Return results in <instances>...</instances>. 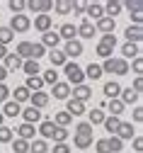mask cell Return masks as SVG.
<instances>
[{
    "label": "cell",
    "mask_w": 143,
    "mask_h": 153,
    "mask_svg": "<svg viewBox=\"0 0 143 153\" xmlns=\"http://www.w3.org/2000/svg\"><path fill=\"white\" fill-rule=\"evenodd\" d=\"M29 102H32V107H36V109H44V107L49 105V92H32V95H29Z\"/></svg>",
    "instance_id": "17"
},
{
    "label": "cell",
    "mask_w": 143,
    "mask_h": 153,
    "mask_svg": "<svg viewBox=\"0 0 143 153\" xmlns=\"http://www.w3.org/2000/svg\"><path fill=\"white\" fill-rule=\"evenodd\" d=\"M119 153H124V151H119Z\"/></svg>",
    "instance_id": "64"
},
{
    "label": "cell",
    "mask_w": 143,
    "mask_h": 153,
    "mask_svg": "<svg viewBox=\"0 0 143 153\" xmlns=\"http://www.w3.org/2000/svg\"><path fill=\"white\" fill-rule=\"evenodd\" d=\"M133 122H143V109L141 107H133Z\"/></svg>",
    "instance_id": "58"
},
{
    "label": "cell",
    "mask_w": 143,
    "mask_h": 153,
    "mask_svg": "<svg viewBox=\"0 0 143 153\" xmlns=\"http://www.w3.org/2000/svg\"><path fill=\"white\" fill-rule=\"evenodd\" d=\"M3 61H5V71H17V68H22V59H19L17 53H7Z\"/></svg>",
    "instance_id": "27"
},
{
    "label": "cell",
    "mask_w": 143,
    "mask_h": 153,
    "mask_svg": "<svg viewBox=\"0 0 143 153\" xmlns=\"http://www.w3.org/2000/svg\"><path fill=\"white\" fill-rule=\"evenodd\" d=\"M85 12H87L90 22L92 20H102V17H104V5L102 3H90V5H85Z\"/></svg>",
    "instance_id": "12"
},
{
    "label": "cell",
    "mask_w": 143,
    "mask_h": 153,
    "mask_svg": "<svg viewBox=\"0 0 143 153\" xmlns=\"http://www.w3.org/2000/svg\"><path fill=\"white\" fill-rule=\"evenodd\" d=\"M107 143H109V151H112V153H119V151H121V146H124V141H119L116 136H109V139H107Z\"/></svg>",
    "instance_id": "47"
},
{
    "label": "cell",
    "mask_w": 143,
    "mask_h": 153,
    "mask_svg": "<svg viewBox=\"0 0 143 153\" xmlns=\"http://www.w3.org/2000/svg\"><path fill=\"white\" fill-rule=\"evenodd\" d=\"M7 7H10V12H12V15H22L24 3H22V0H10V3H7Z\"/></svg>",
    "instance_id": "45"
},
{
    "label": "cell",
    "mask_w": 143,
    "mask_h": 153,
    "mask_svg": "<svg viewBox=\"0 0 143 153\" xmlns=\"http://www.w3.org/2000/svg\"><path fill=\"white\" fill-rule=\"evenodd\" d=\"M70 92H73V100L83 102V105H85V102H87V100L92 97V90H90V88H87L85 83H83V85H75V88H73Z\"/></svg>",
    "instance_id": "9"
},
{
    "label": "cell",
    "mask_w": 143,
    "mask_h": 153,
    "mask_svg": "<svg viewBox=\"0 0 143 153\" xmlns=\"http://www.w3.org/2000/svg\"><path fill=\"white\" fill-rule=\"evenodd\" d=\"M131 90H133V92H138V95H141V90H143V80H141V75H138V78H136V80H133V88H131Z\"/></svg>",
    "instance_id": "57"
},
{
    "label": "cell",
    "mask_w": 143,
    "mask_h": 153,
    "mask_svg": "<svg viewBox=\"0 0 143 153\" xmlns=\"http://www.w3.org/2000/svg\"><path fill=\"white\" fill-rule=\"evenodd\" d=\"M12 139H15L12 129H10V126H5V124H0V143H10Z\"/></svg>",
    "instance_id": "41"
},
{
    "label": "cell",
    "mask_w": 143,
    "mask_h": 153,
    "mask_svg": "<svg viewBox=\"0 0 143 153\" xmlns=\"http://www.w3.org/2000/svg\"><path fill=\"white\" fill-rule=\"evenodd\" d=\"M97 56H102V59H112V49H107V46L97 44Z\"/></svg>",
    "instance_id": "52"
},
{
    "label": "cell",
    "mask_w": 143,
    "mask_h": 153,
    "mask_svg": "<svg viewBox=\"0 0 143 153\" xmlns=\"http://www.w3.org/2000/svg\"><path fill=\"white\" fill-rule=\"evenodd\" d=\"M124 36H126V44H141V39H143V29L129 25L126 32H124Z\"/></svg>",
    "instance_id": "15"
},
{
    "label": "cell",
    "mask_w": 143,
    "mask_h": 153,
    "mask_svg": "<svg viewBox=\"0 0 143 153\" xmlns=\"http://www.w3.org/2000/svg\"><path fill=\"white\" fill-rule=\"evenodd\" d=\"M29 90L24 88V85H19V88H15V92H12V102H17V105H22V102H27L29 100Z\"/></svg>",
    "instance_id": "30"
},
{
    "label": "cell",
    "mask_w": 143,
    "mask_h": 153,
    "mask_svg": "<svg viewBox=\"0 0 143 153\" xmlns=\"http://www.w3.org/2000/svg\"><path fill=\"white\" fill-rule=\"evenodd\" d=\"M95 29H97V32H102V34H114V29H116V22L112 20V17H102V20H97Z\"/></svg>",
    "instance_id": "13"
},
{
    "label": "cell",
    "mask_w": 143,
    "mask_h": 153,
    "mask_svg": "<svg viewBox=\"0 0 143 153\" xmlns=\"http://www.w3.org/2000/svg\"><path fill=\"white\" fill-rule=\"evenodd\" d=\"M51 88H53V97H56V100H68V97H70V85H68V83H61V80H58V83L51 85Z\"/></svg>",
    "instance_id": "19"
},
{
    "label": "cell",
    "mask_w": 143,
    "mask_h": 153,
    "mask_svg": "<svg viewBox=\"0 0 143 153\" xmlns=\"http://www.w3.org/2000/svg\"><path fill=\"white\" fill-rule=\"evenodd\" d=\"M51 25H53V20H51V15H36L34 17V27L39 29V32H49L51 29Z\"/></svg>",
    "instance_id": "18"
},
{
    "label": "cell",
    "mask_w": 143,
    "mask_h": 153,
    "mask_svg": "<svg viewBox=\"0 0 143 153\" xmlns=\"http://www.w3.org/2000/svg\"><path fill=\"white\" fill-rule=\"evenodd\" d=\"M34 134H36V129H34V124H19V129H17V139H24V141H34Z\"/></svg>",
    "instance_id": "20"
},
{
    "label": "cell",
    "mask_w": 143,
    "mask_h": 153,
    "mask_svg": "<svg viewBox=\"0 0 143 153\" xmlns=\"http://www.w3.org/2000/svg\"><path fill=\"white\" fill-rule=\"evenodd\" d=\"M66 112L70 114V117H80V114H85V105L78 102V100H73V97H68L66 100Z\"/></svg>",
    "instance_id": "14"
},
{
    "label": "cell",
    "mask_w": 143,
    "mask_h": 153,
    "mask_svg": "<svg viewBox=\"0 0 143 153\" xmlns=\"http://www.w3.org/2000/svg\"><path fill=\"white\" fill-rule=\"evenodd\" d=\"M15 53H17L22 61H29V59H32V42H19Z\"/></svg>",
    "instance_id": "26"
},
{
    "label": "cell",
    "mask_w": 143,
    "mask_h": 153,
    "mask_svg": "<svg viewBox=\"0 0 143 153\" xmlns=\"http://www.w3.org/2000/svg\"><path fill=\"white\" fill-rule=\"evenodd\" d=\"M75 29H78V36H80V39H92V34L97 32V29H95V22H90V20H83Z\"/></svg>",
    "instance_id": "11"
},
{
    "label": "cell",
    "mask_w": 143,
    "mask_h": 153,
    "mask_svg": "<svg viewBox=\"0 0 143 153\" xmlns=\"http://www.w3.org/2000/svg\"><path fill=\"white\" fill-rule=\"evenodd\" d=\"M56 34L61 36V39H66V42L78 39V29H75V25H70V22H63V25L56 29Z\"/></svg>",
    "instance_id": "7"
},
{
    "label": "cell",
    "mask_w": 143,
    "mask_h": 153,
    "mask_svg": "<svg viewBox=\"0 0 143 153\" xmlns=\"http://www.w3.org/2000/svg\"><path fill=\"white\" fill-rule=\"evenodd\" d=\"M0 124H3V112H0Z\"/></svg>",
    "instance_id": "62"
},
{
    "label": "cell",
    "mask_w": 143,
    "mask_h": 153,
    "mask_svg": "<svg viewBox=\"0 0 143 153\" xmlns=\"http://www.w3.org/2000/svg\"><path fill=\"white\" fill-rule=\"evenodd\" d=\"M61 51L66 53V59H78V56H83V42L80 39H70V42H66V46Z\"/></svg>",
    "instance_id": "3"
},
{
    "label": "cell",
    "mask_w": 143,
    "mask_h": 153,
    "mask_svg": "<svg viewBox=\"0 0 143 153\" xmlns=\"http://www.w3.org/2000/svg\"><path fill=\"white\" fill-rule=\"evenodd\" d=\"M49 59H51V68H58V66H66L68 59H66V53L61 51V49H51L49 53Z\"/></svg>",
    "instance_id": "21"
},
{
    "label": "cell",
    "mask_w": 143,
    "mask_h": 153,
    "mask_svg": "<svg viewBox=\"0 0 143 153\" xmlns=\"http://www.w3.org/2000/svg\"><path fill=\"white\" fill-rule=\"evenodd\" d=\"M85 78H90V80H97V78H102V68H99V63H90L85 71Z\"/></svg>",
    "instance_id": "34"
},
{
    "label": "cell",
    "mask_w": 143,
    "mask_h": 153,
    "mask_svg": "<svg viewBox=\"0 0 143 153\" xmlns=\"http://www.w3.org/2000/svg\"><path fill=\"white\" fill-rule=\"evenodd\" d=\"M12 39H15V32H12L10 27H0V44H3V46H7Z\"/></svg>",
    "instance_id": "38"
},
{
    "label": "cell",
    "mask_w": 143,
    "mask_h": 153,
    "mask_svg": "<svg viewBox=\"0 0 143 153\" xmlns=\"http://www.w3.org/2000/svg\"><path fill=\"white\" fill-rule=\"evenodd\" d=\"M133 151H138V153L143 151V139H141V136H136V139H133Z\"/></svg>",
    "instance_id": "59"
},
{
    "label": "cell",
    "mask_w": 143,
    "mask_h": 153,
    "mask_svg": "<svg viewBox=\"0 0 143 153\" xmlns=\"http://www.w3.org/2000/svg\"><path fill=\"white\" fill-rule=\"evenodd\" d=\"M24 7H29L36 15H49V10L53 7V3H49V0H29V3H24Z\"/></svg>",
    "instance_id": "5"
},
{
    "label": "cell",
    "mask_w": 143,
    "mask_h": 153,
    "mask_svg": "<svg viewBox=\"0 0 143 153\" xmlns=\"http://www.w3.org/2000/svg\"><path fill=\"white\" fill-rule=\"evenodd\" d=\"M95 151H97V153H112V151H109L107 139H99V141H95Z\"/></svg>",
    "instance_id": "50"
},
{
    "label": "cell",
    "mask_w": 143,
    "mask_h": 153,
    "mask_svg": "<svg viewBox=\"0 0 143 153\" xmlns=\"http://www.w3.org/2000/svg\"><path fill=\"white\" fill-rule=\"evenodd\" d=\"M107 107H109V114H112V117H119V114L124 112V102H121L119 97H116V100H109Z\"/></svg>",
    "instance_id": "36"
},
{
    "label": "cell",
    "mask_w": 143,
    "mask_h": 153,
    "mask_svg": "<svg viewBox=\"0 0 143 153\" xmlns=\"http://www.w3.org/2000/svg\"><path fill=\"white\" fill-rule=\"evenodd\" d=\"M44 53H46V49L41 44H32V61H39Z\"/></svg>",
    "instance_id": "46"
},
{
    "label": "cell",
    "mask_w": 143,
    "mask_h": 153,
    "mask_svg": "<svg viewBox=\"0 0 143 153\" xmlns=\"http://www.w3.org/2000/svg\"><path fill=\"white\" fill-rule=\"evenodd\" d=\"M22 114V119H24V124H36V122H41V109H36V107H27V109H22L19 112Z\"/></svg>",
    "instance_id": "10"
},
{
    "label": "cell",
    "mask_w": 143,
    "mask_h": 153,
    "mask_svg": "<svg viewBox=\"0 0 143 153\" xmlns=\"http://www.w3.org/2000/svg\"><path fill=\"white\" fill-rule=\"evenodd\" d=\"M39 44H41L44 49H46V46H49V49H58L61 36H58L53 29H49V32H44V34H41V42H39Z\"/></svg>",
    "instance_id": "8"
},
{
    "label": "cell",
    "mask_w": 143,
    "mask_h": 153,
    "mask_svg": "<svg viewBox=\"0 0 143 153\" xmlns=\"http://www.w3.org/2000/svg\"><path fill=\"white\" fill-rule=\"evenodd\" d=\"M24 88H27L29 92H41V88H44V80H41V75H34V78H27Z\"/></svg>",
    "instance_id": "32"
},
{
    "label": "cell",
    "mask_w": 143,
    "mask_h": 153,
    "mask_svg": "<svg viewBox=\"0 0 143 153\" xmlns=\"http://www.w3.org/2000/svg\"><path fill=\"white\" fill-rule=\"evenodd\" d=\"M73 143H75V148L85 151V148L92 146V136H85V134H75V136H73Z\"/></svg>",
    "instance_id": "31"
},
{
    "label": "cell",
    "mask_w": 143,
    "mask_h": 153,
    "mask_svg": "<svg viewBox=\"0 0 143 153\" xmlns=\"http://www.w3.org/2000/svg\"><path fill=\"white\" fill-rule=\"evenodd\" d=\"M114 136H116L119 141H126V139H133V136H136V129H133V124H131V122H121Z\"/></svg>",
    "instance_id": "6"
},
{
    "label": "cell",
    "mask_w": 143,
    "mask_h": 153,
    "mask_svg": "<svg viewBox=\"0 0 143 153\" xmlns=\"http://www.w3.org/2000/svg\"><path fill=\"white\" fill-rule=\"evenodd\" d=\"M53 153H70L68 143H53Z\"/></svg>",
    "instance_id": "56"
},
{
    "label": "cell",
    "mask_w": 143,
    "mask_h": 153,
    "mask_svg": "<svg viewBox=\"0 0 143 153\" xmlns=\"http://www.w3.org/2000/svg\"><path fill=\"white\" fill-rule=\"evenodd\" d=\"M70 12L83 15V12H85V3H70Z\"/></svg>",
    "instance_id": "54"
},
{
    "label": "cell",
    "mask_w": 143,
    "mask_h": 153,
    "mask_svg": "<svg viewBox=\"0 0 143 153\" xmlns=\"http://www.w3.org/2000/svg\"><path fill=\"white\" fill-rule=\"evenodd\" d=\"M119 12H121V3H107L104 5V17L114 20V15H119Z\"/></svg>",
    "instance_id": "43"
},
{
    "label": "cell",
    "mask_w": 143,
    "mask_h": 153,
    "mask_svg": "<svg viewBox=\"0 0 143 153\" xmlns=\"http://www.w3.org/2000/svg\"><path fill=\"white\" fill-rule=\"evenodd\" d=\"M99 44L114 51V46H116V36H114V34H102V39H99Z\"/></svg>",
    "instance_id": "44"
},
{
    "label": "cell",
    "mask_w": 143,
    "mask_h": 153,
    "mask_svg": "<svg viewBox=\"0 0 143 153\" xmlns=\"http://www.w3.org/2000/svg\"><path fill=\"white\" fill-rule=\"evenodd\" d=\"M129 71H133L136 75H141V71H143V61H141V56H138V59H133V66H129Z\"/></svg>",
    "instance_id": "53"
},
{
    "label": "cell",
    "mask_w": 143,
    "mask_h": 153,
    "mask_svg": "<svg viewBox=\"0 0 143 153\" xmlns=\"http://www.w3.org/2000/svg\"><path fill=\"white\" fill-rule=\"evenodd\" d=\"M51 139H53V143H66V139H68V129H63V126H56Z\"/></svg>",
    "instance_id": "37"
},
{
    "label": "cell",
    "mask_w": 143,
    "mask_h": 153,
    "mask_svg": "<svg viewBox=\"0 0 143 153\" xmlns=\"http://www.w3.org/2000/svg\"><path fill=\"white\" fill-rule=\"evenodd\" d=\"M53 129H56V124H53L51 119H44L41 124H39V134H41V139H44V141L53 136Z\"/></svg>",
    "instance_id": "28"
},
{
    "label": "cell",
    "mask_w": 143,
    "mask_h": 153,
    "mask_svg": "<svg viewBox=\"0 0 143 153\" xmlns=\"http://www.w3.org/2000/svg\"><path fill=\"white\" fill-rule=\"evenodd\" d=\"M19 112H22V107H19L17 102H12V100L3 102V117H17Z\"/></svg>",
    "instance_id": "29"
},
{
    "label": "cell",
    "mask_w": 143,
    "mask_h": 153,
    "mask_svg": "<svg viewBox=\"0 0 143 153\" xmlns=\"http://www.w3.org/2000/svg\"><path fill=\"white\" fill-rule=\"evenodd\" d=\"M32 27V20L27 15H12V20H10V29L12 32H27Z\"/></svg>",
    "instance_id": "4"
},
{
    "label": "cell",
    "mask_w": 143,
    "mask_h": 153,
    "mask_svg": "<svg viewBox=\"0 0 143 153\" xmlns=\"http://www.w3.org/2000/svg\"><path fill=\"white\" fill-rule=\"evenodd\" d=\"M12 151H15V153H27V151H29V141H24V139H12Z\"/></svg>",
    "instance_id": "42"
},
{
    "label": "cell",
    "mask_w": 143,
    "mask_h": 153,
    "mask_svg": "<svg viewBox=\"0 0 143 153\" xmlns=\"http://www.w3.org/2000/svg\"><path fill=\"white\" fill-rule=\"evenodd\" d=\"M0 107H3V102H0Z\"/></svg>",
    "instance_id": "63"
},
{
    "label": "cell",
    "mask_w": 143,
    "mask_h": 153,
    "mask_svg": "<svg viewBox=\"0 0 143 153\" xmlns=\"http://www.w3.org/2000/svg\"><path fill=\"white\" fill-rule=\"evenodd\" d=\"M104 119H107V112L102 109V107H97V109H92V112H90L87 124H90V126H97V124H104Z\"/></svg>",
    "instance_id": "23"
},
{
    "label": "cell",
    "mask_w": 143,
    "mask_h": 153,
    "mask_svg": "<svg viewBox=\"0 0 143 153\" xmlns=\"http://www.w3.org/2000/svg\"><path fill=\"white\" fill-rule=\"evenodd\" d=\"M102 68V73H114V75H126L129 73V61H124V59H104V63L99 66Z\"/></svg>",
    "instance_id": "1"
},
{
    "label": "cell",
    "mask_w": 143,
    "mask_h": 153,
    "mask_svg": "<svg viewBox=\"0 0 143 153\" xmlns=\"http://www.w3.org/2000/svg\"><path fill=\"white\" fill-rule=\"evenodd\" d=\"M75 134H85V136H92V126H90L87 122H80V124L75 126Z\"/></svg>",
    "instance_id": "49"
},
{
    "label": "cell",
    "mask_w": 143,
    "mask_h": 153,
    "mask_svg": "<svg viewBox=\"0 0 143 153\" xmlns=\"http://www.w3.org/2000/svg\"><path fill=\"white\" fill-rule=\"evenodd\" d=\"M138 97H141V95H138V92H133L131 88H121V92H119V100L124 102V107H126V105H136V102H138Z\"/></svg>",
    "instance_id": "16"
},
{
    "label": "cell",
    "mask_w": 143,
    "mask_h": 153,
    "mask_svg": "<svg viewBox=\"0 0 143 153\" xmlns=\"http://www.w3.org/2000/svg\"><path fill=\"white\" fill-rule=\"evenodd\" d=\"M7 78V71H5V66H0V83H3Z\"/></svg>",
    "instance_id": "60"
},
{
    "label": "cell",
    "mask_w": 143,
    "mask_h": 153,
    "mask_svg": "<svg viewBox=\"0 0 143 153\" xmlns=\"http://www.w3.org/2000/svg\"><path fill=\"white\" fill-rule=\"evenodd\" d=\"M41 80H44V85H46V83H49V85H56V83H58V73H56V68L41 71Z\"/></svg>",
    "instance_id": "35"
},
{
    "label": "cell",
    "mask_w": 143,
    "mask_h": 153,
    "mask_svg": "<svg viewBox=\"0 0 143 153\" xmlns=\"http://www.w3.org/2000/svg\"><path fill=\"white\" fill-rule=\"evenodd\" d=\"M53 7H56L58 15H70V3H66V0H58Z\"/></svg>",
    "instance_id": "48"
},
{
    "label": "cell",
    "mask_w": 143,
    "mask_h": 153,
    "mask_svg": "<svg viewBox=\"0 0 143 153\" xmlns=\"http://www.w3.org/2000/svg\"><path fill=\"white\" fill-rule=\"evenodd\" d=\"M5 56H7V46H3V44H0V61H3Z\"/></svg>",
    "instance_id": "61"
},
{
    "label": "cell",
    "mask_w": 143,
    "mask_h": 153,
    "mask_svg": "<svg viewBox=\"0 0 143 153\" xmlns=\"http://www.w3.org/2000/svg\"><path fill=\"white\" fill-rule=\"evenodd\" d=\"M7 97H10L7 85H5V83H0V102H7Z\"/></svg>",
    "instance_id": "55"
},
{
    "label": "cell",
    "mask_w": 143,
    "mask_h": 153,
    "mask_svg": "<svg viewBox=\"0 0 143 153\" xmlns=\"http://www.w3.org/2000/svg\"><path fill=\"white\" fill-rule=\"evenodd\" d=\"M29 151L32 153H49V143L44 139H34V141H29Z\"/></svg>",
    "instance_id": "33"
},
{
    "label": "cell",
    "mask_w": 143,
    "mask_h": 153,
    "mask_svg": "<svg viewBox=\"0 0 143 153\" xmlns=\"http://www.w3.org/2000/svg\"><path fill=\"white\" fill-rule=\"evenodd\" d=\"M119 92H121V85H119L116 80L104 83V95H107V100H116V97H119Z\"/></svg>",
    "instance_id": "25"
},
{
    "label": "cell",
    "mask_w": 143,
    "mask_h": 153,
    "mask_svg": "<svg viewBox=\"0 0 143 153\" xmlns=\"http://www.w3.org/2000/svg\"><path fill=\"white\" fill-rule=\"evenodd\" d=\"M22 71L27 73V78H34V75H39L41 73V68H39V61H22Z\"/></svg>",
    "instance_id": "24"
},
{
    "label": "cell",
    "mask_w": 143,
    "mask_h": 153,
    "mask_svg": "<svg viewBox=\"0 0 143 153\" xmlns=\"http://www.w3.org/2000/svg\"><path fill=\"white\" fill-rule=\"evenodd\" d=\"M63 73H66V78H68V85H73V88L85 83V73H83V68H80L75 61H73V63L68 61V63L63 66Z\"/></svg>",
    "instance_id": "2"
},
{
    "label": "cell",
    "mask_w": 143,
    "mask_h": 153,
    "mask_svg": "<svg viewBox=\"0 0 143 153\" xmlns=\"http://www.w3.org/2000/svg\"><path fill=\"white\" fill-rule=\"evenodd\" d=\"M70 119H73V117H70L68 112H58L56 117H53V124H56V126H63V129H66V126L70 124Z\"/></svg>",
    "instance_id": "39"
},
{
    "label": "cell",
    "mask_w": 143,
    "mask_h": 153,
    "mask_svg": "<svg viewBox=\"0 0 143 153\" xmlns=\"http://www.w3.org/2000/svg\"><path fill=\"white\" fill-rule=\"evenodd\" d=\"M121 7H126L131 15H133V12H141V3H138V0H133V3L129 0V3H126V5H121Z\"/></svg>",
    "instance_id": "51"
},
{
    "label": "cell",
    "mask_w": 143,
    "mask_h": 153,
    "mask_svg": "<svg viewBox=\"0 0 143 153\" xmlns=\"http://www.w3.org/2000/svg\"><path fill=\"white\" fill-rule=\"evenodd\" d=\"M138 56H141V46L138 44H124V46H121V59H138Z\"/></svg>",
    "instance_id": "22"
},
{
    "label": "cell",
    "mask_w": 143,
    "mask_h": 153,
    "mask_svg": "<svg viewBox=\"0 0 143 153\" xmlns=\"http://www.w3.org/2000/svg\"><path fill=\"white\" fill-rule=\"evenodd\" d=\"M119 124H121V119H119V117H112V114H109V117L104 119V129H107V131H112V136H114V134H116V129H119Z\"/></svg>",
    "instance_id": "40"
}]
</instances>
